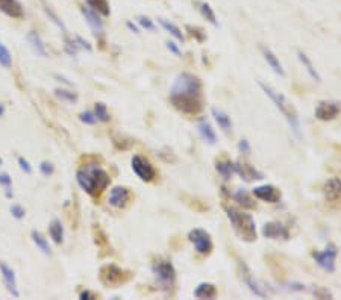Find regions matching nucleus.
Wrapping results in <instances>:
<instances>
[{"label": "nucleus", "mask_w": 341, "mask_h": 300, "mask_svg": "<svg viewBox=\"0 0 341 300\" xmlns=\"http://www.w3.org/2000/svg\"><path fill=\"white\" fill-rule=\"evenodd\" d=\"M170 102L182 114H199L203 108L200 79L191 73H181L171 85Z\"/></svg>", "instance_id": "obj_1"}, {"label": "nucleus", "mask_w": 341, "mask_h": 300, "mask_svg": "<svg viewBox=\"0 0 341 300\" xmlns=\"http://www.w3.org/2000/svg\"><path fill=\"white\" fill-rule=\"evenodd\" d=\"M76 181L79 187L84 191H86L89 196H97V194L103 192L108 188V185L111 184L110 174L97 165H88L85 168L78 170Z\"/></svg>", "instance_id": "obj_2"}, {"label": "nucleus", "mask_w": 341, "mask_h": 300, "mask_svg": "<svg viewBox=\"0 0 341 300\" xmlns=\"http://www.w3.org/2000/svg\"><path fill=\"white\" fill-rule=\"evenodd\" d=\"M259 86H261V90L265 93V96L275 103V107L281 111V114L285 117V120L288 121L291 131L297 136H300V118H299V112L293 105V102H290L282 93L273 90L270 85H267L264 82H259Z\"/></svg>", "instance_id": "obj_3"}, {"label": "nucleus", "mask_w": 341, "mask_h": 300, "mask_svg": "<svg viewBox=\"0 0 341 300\" xmlns=\"http://www.w3.org/2000/svg\"><path fill=\"white\" fill-rule=\"evenodd\" d=\"M226 214L240 240L246 243H254L256 240V224L252 216L235 208H226Z\"/></svg>", "instance_id": "obj_4"}, {"label": "nucleus", "mask_w": 341, "mask_h": 300, "mask_svg": "<svg viewBox=\"0 0 341 300\" xmlns=\"http://www.w3.org/2000/svg\"><path fill=\"white\" fill-rule=\"evenodd\" d=\"M152 272H153L155 277L158 279L159 285L163 287L164 290H170L173 287L174 279H176V270H174L173 264L170 261L158 259L156 262H153Z\"/></svg>", "instance_id": "obj_5"}, {"label": "nucleus", "mask_w": 341, "mask_h": 300, "mask_svg": "<svg viewBox=\"0 0 341 300\" xmlns=\"http://www.w3.org/2000/svg\"><path fill=\"white\" fill-rule=\"evenodd\" d=\"M188 240H190V243L194 244V249L197 250V253L209 255L212 252L214 244H212L211 235L206 231H203V229L196 227V229H193V231H190Z\"/></svg>", "instance_id": "obj_6"}, {"label": "nucleus", "mask_w": 341, "mask_h": 300, "mask_svg": "<svg viewBox=\"0 0 341 300\" xmlns=\"http://www.w3.org/2000/svg\"><path fill=\"white\" fill-rule=\"evenodd\" d=\"M337 255L338 250L334 244H329L323 252H314L313 256L317 262V266L320 269H323L328 273H334L335 272V262H337Z\"/></svg>", "instance_id": "obj_7"}, {"label": "nucleus", "mask_w": 341, "mask_h": 300, "mask_svg": "<svg viewBox=\"0 0 341 300\" xmlns=\"http://www.w3.org/2000/svg\"><path fill=\"white\" fill-rule=\"evenodd\" d=\"M131 164H132L134 173L138 176V178H140L141 181L150 182V181L155 179L156 171H155L153 165L146 160V158H142V156H140V155H135V156L132 158Z\"/></svg>", "instance_id": "obj_8"}, {"label": "nucleus", "mask_w": 341, "mask_h": 300, "mask_svg": "<svg viewBox=\"0 0 341 300\" xmlns=\"http://www.w3.org/2000/svg\"><path fill=\"white\" fill-rule=\"evenodd\" d=\"M128 279V274L124 270L117 267L115 264H108L100 270V280L105 285H120L121 282Z\"/></svg>", "instance_id": "obj_9"}, {"label": "nucleus", "mask_w": 341, "mask_h": 300, "mask_svg": "<svg viewBox=\"0 0 341 300\" xmlns=\"http://www.w3.org/2000/svg\"><path fill=\"white\" fill-rule=\"evenodd\" d=\"M341 112L340 103L337 102H329V100H321L315 107V118L320 121H332L335 120Z\"/></svg>", "instance_id": "obj_10"}, {"label": "nucleus", "mask_w": 341, "mask_h": 300, "mask_svg": "<svg viewBox=\"0 0 341 300\" xmlns=\"http://www.w3.org/2000/svg\"><path fill=\"white\" fill-rule=\"evenodd\" d=\"M238 269H240L241 279H243L244 284L249 287V290L252 291L255 296H258V297H265L267 291L259 285V282L255 279V276L252 274V272H250V269L246 266V264L244 262H238Z\"/></svg>", "instance_id": "obj_11"}, {"label": "nucleus", "mask_w": 341, "mask_h": 300, "mask_svg": "<svg viewBox=\"0 0 341 300\" xmlns=\"http://www.w3.org/2000/svg\"><path fill=\"white\" fill-rule=\"evenodd\" d=\"M254 196L262 202L278 203L282 197V194L281 190H278L275 185H259L254 188Z\"/></svg>", "instance_id": "obj_12"}, {"label": "nucleus", "mask_w": 341, "mask_h": 300, "mask_svg": "<svg viewBox=\"0 0 341 300\" xmlns=\"http://www.w3.org/2000/svg\"><path fill=\"white\" fill-rule=\"evenodd\" d=\"M262 235L265 238H270V240H279V238L288 240L290 238L288 229H286V226H284L279 221H268V223H265L264 227H262Z\"/></svg>", "instance_id": "obj_13"}, {"label": "nucleus", "mask_w": 341, "mask_h": 300, "mask_svg": "<svg viewBox=\"0 0 341 300\" xmlns=\"http://www.w3.org/2000/svg\"><path fill=\"white\" fill-rule=\"evenodd\" d=\"M234 165H235V173L240 174L246 182L264 179V174L261 171H258L254 165H250L244 161H237L234 163Z\"/></svg>", "instance_id": "obj_14"}, {"label": "nucleus", "mask_w": 341, "mask_h": 300, "mask_svg": "<svg viewBox=\"0 0 341 300\" xmlns=\"http://www.w3.org/2000/svg\"><path fill=\"white\" fill-rule=\"evenodd\" d=\"M81 11H82V14H84V17H85V20H86V23H88V26L91 27V30H93V33L96 35V37H100V35H103V22H102V19H100V15H99V12H96L94 9H91L89 6H84V8H81Z\"/></svg>", "instance_id": "obj_15"}, {"label": "nucleus", "mask_w": 341, "mask_h": 300, "mask_svg": "<svg viewBox=\"0 0 341 300\" xmlns=\"http://www.w3.org/2000/svg\"><path fill=\"white\" fill-rule=\"evenodd\" d=\"M129 197H131V191L126 187H114L110 192L108 202H110L113 208L120 209V208L126 206V203L129 202Z\"/></svg>", "instance_id": "obj_16"}, {"label": "nucleus", "mask_w": 341, "mask_h": 300, "mask_svg": "<svg viewBox=\"0 0 341 300\" xmlns=\"http://www.w3.org/2000/svg\"><path fill=\"white\" fill-rule=\"evenodd\" d=\"M323 194L328 202H340L341 200V181L338 178H331L323 185Z\"/></svg>", "instance_id": "obj_17"}, {"label": "nucleus", "mask_w": 341, "mask_h": 300, "mask_svg": "<svg viewBox=\"0 0 341 300\" xmlns=\"http://www.w3.org/2000/svg\"><path fill=\"white\" fill-rule=\"evenodd\" d=\"M259 49H261V54H262L265 62L268 64V67H270L278 76L284 78L285 76V70H284V67H282V64L279 61V58L276 56L275 52L270 47H267V46H261Z\"/></svg>", "instance_id": "obj_18"}, {"label": "nucleus", "mask_w": 341, "mask_h": 300, "mask_svg": "<svg viewBox=\"0 0 341 300\" xmlns=\"http://www.w3.org/2000/svg\"><path fill=\"white\" fill-rule=\"evenodd\" d=\"M0 273H2L3 282L6 290L14 296V297H20V293L17 290V280H15V273L12 269H9L5 262H0Z\"/></svg>", "instance_id": "obj_19"}, {"label": "nucleus", "mask_w": 341, "mask_h": 300, "mask_svg": "<svg viewBox=\"0 0 341 300\" xmlns=\"http://www.w3.org/2000/svg\"><path fill=\"white\" fill-rule=\"evenodd\" d=\"M0 11L12 19H22L23 17V6L19 0H0Z\"/></svg>", "instance_id": "obj_20"}, {"label": "nucleus", "mask_w": 341, "mask_h": 300, "mask_svg": "<svg viewBox=\"0 0 341 300\" xmlns=\"http://www.w3.org/2000/svg\"><path fill=\"white\" fill-rule=\"evenodd\" d=\"M211 114H212V117H214V120L217 121V125L220 126V129L223 131V132H230L232 131V120H230V117H229V114L227 112H225L223 109H220V108H215V107H212L211 108Z\"/></svg>", "instance_id": "obj_21"}, {"label": "nucleus", "mask_w": 341, "mask_h": 300, "mask_svg": "<svg viewBox=\"0 0 341 300\" xmlns=\"http://www.w3.org/2000/svg\"><path fill=\"white\" fill-rule=\"evenodd\" d=\"M197 129H199L200 136L206 141L208 144L214 146L215 143H217V135H215V131L212 129L211 123H209L206 118H202V120L199 121V125H197Z\"/></svg>", "instance_id": "obj_22"}, {"label": "nucleus", "mask_w": 341, "mask_h": 300, "mask_svg": "<svg viewBox=\"0 0 341 300\" xmlns=\"http://www.w3.org/2000/svg\"><path fill=\"white\" fill-rule=\"evenodd\" d=\"M297 58H299V61L302 62L303 68L307 70V73L310 75V78L314 79L315 82H321V76L318 75L317 68L314 67V64H313V61L310 59V56H308L307 54H305V52L299 50V52H297Z\"/></svg>", "instance_id": "obj_23"}, {"label": "nucleus", "mask_w": 341, "mask_h": 300, "mask_svg": "<svg viewBox=\"0 0 341 300\" xmlns=\"http://www.w3.org/2000/svg\"><path fill=\"white\" fill-rule=\"evenodd\" d=\"M194 297L197 299H215L217 297V288L211 282H202L194 290Z\"/></svg>", "instance_id": "obj_24"}, {"label": "nucleus", "mask_w": 341, "mask_h": 300, "mask_svg": "<svg viewBox=\"0 0 341 300\" xmlns=\"http://www.w3.org/2000/svg\"><path fill=\"white\" fill-rule=\"evenodd\" d=\"M49 234H50V238L53 240V243L62 244V241H64V226H62L61 220H58V218L52 220V223L49 224Z\"/></svg>", "instance_id": "obj_25"}, {"label": "nucleus", "mask_w": 341, "mask_h": 300, "mask_svg": "<svg viewBox=\"0 0 341 300\" xmlns=\"http://www.w3.org/2000/svg\"><path fill=\"white\" fill-rule=\"evenodd\" d=\"M28 40H29V43H30V47L33 49V52L37 55H40V56H47V50H46V44L43 43V40H41V37L40 35L37 33V32H29L28 33Z\"/></svg>", "instance_id": "obj_26"}, {"label": "nucleus", "mask_w": 341, "mask_h": 300, "mask_svg": "<svg viewBox=\"0 0 341 300\" xmlns=\"http://www.w3.org/2000/svg\"><path fill=\"white\" fill-rule=\"evenodd\" d=\"M196 6H197V9H199V12L202 14L203 19H206V20H208L212 26H215V27L219 26V22H217V17H215V12H214V9L211 8V5H209L208 2H199V0H197Z\"/></svg>", "instance_id": "obj_27"}, {"label": "nucleus", "mask_w": 341, "mask_h": 300, "mask_svg": "<svg viewBox=\"0 0 341 300\" xmlns=\"http://www.w3.org/2000/svg\"><path fill=\"white\" fill-rule=\"evenodd\" d=\"M234 200L240 205V206H243V208H246V209H254L255 208V200L252 199V196H250V194L246 191V190H238L235 194H234Z\"/></svg>", "instance_id": "obj_28"}, {"label": "nucleus", "mask_w": 341, "mask_h": 300, "mask_svg": "<svg viewBox=\"0 0 341 300\" xmlns=\"http://www.w3.org/2000/svg\"><path fill=\"white\" fill-rule=\"evenodd\" d=\"M85 3L103 17H108L111 14V8H110V3H108V0H85Z\"/></svg>", "instance_id": "obj_29"}, {"label": "nucleus", "mask_w": 341, "mask_h": 300, "mask_svg": "<svg viewBox=\"0 0 341 300\" xmlns=\"http://www.w3.org/2000/svg\"><path fill=\"white\" fill-rule=\"evenodd\" d=\"M215 168H217L219 174L226 181H229L232 176L235 174V165L230 161H219L217 164H215Z\"/></svg>", "instance_id": "obj_30"}, {"label": "nucleus", "mask_w": 341, "mask_h": 300, "mask_svg": "<svg viewBox=\"0 0 341 300\" xmlns=\"http://www.w3.org/2000/svg\"><path fill=\"white\" fill-rule=\"evenodd\" d=\"M158 22H159V25L163 26L170 35H173V37L177 40V41H184L185 40V37H184V33H182V30L179 29L176 25H173L171 22H169V20H166V19H158Z\"/></svg>", "instance_id": "obj_31"}, {"label": "nucleus", "mask_w": 341, "mask_h": 300, "mask_svg": "<svg viewBox=\"0 0 341 300\" xmlns=\"http://www.w3.org/2000/svg\"><path fill=\"white\" fill-rule=\"evenodd\" d=\"M32 240L44 255H49V256L52 255V249H50V245H49V243H47V240L44 238L43 234H40L38 231H32Z\"/></svg>", "instance_id": "obj_32"}, {"label": "nucleus", "mask_w": 341, "mask_h": 300, "mask_svg": "<svg viewBox=\"0 0 341 300\" xmlns=\"http://www.w3.org/2000/svg\"><path fill=\"white\" fill-rule=\"evenodd\" d=\"M0 185L3 187L5 190V196L8 199H12L14 197V192H12V178L8 174V173H0Z\"/></svg>", "instance_id": "obj_33"}, {"label": "nucleus", "mask_w": 341, "mask_h": 300, "mask_svg": "<svg viewBox=\"0 0 341 300\" xmlns=\"http://www.w3.org/2000/svg\"><path fill=\"white\" fill-rule=\"evenodd\" d=\"M94 114H96V117H97L99 121L108 123V121L111 120V115H110V112H108L106 105L102 103V102H97V103L94 105Z\"/></svg>", "instance_id": "obj_34"}, {"label": "nucleus", "mask_w": 341, "mask_h": 300, "mask_svg": "<svg viewBox=\"0 0 341 300\" xmlns=\"http://www.w3.org/2000/svg\"><path fill=\"white\" fill-rule=\"evenodd\" d=\"M187 32L190 33V37H193L197 43H203L206 40V35L205 32L200 29V27H197V26H191V25H187L185 26Z\"/></svg>", "instance_id": "obj_35"}, {"label": "nucleus", "mask_w": 341, "mask_h": 300, "mask_svg": "<svg viewBox=\"0 0 341 300\" xmlns=\"http://www.w3.org/2000/svg\"><path fill=\"white\" fill-rule=\"evenodd\" d=\"M55 96L64 102H70V103H75L78 102V94L73 91H68V90H62V88H57L55 90Z\"/></svg>", "instance_id": "obj_36"}, {"label": "nucleus", "mask_w": 341, "mask_h": 300, "mask_svg": "<svg viewBox=\"0 0 341 300\" xmlns=\"http://www.w3.org/2000/svg\"><path fill=\"white\" fill-rule=\"evenodd\" d=\"M0 65L5 68H9L12 65V56L9 54V50L2 43H0Z\"/></svg>", "instance_id": "obj_37"}, {"label": "nucleus", "mask_w": 341, "mask_h": 300, "mask_svg": "<svg viewBox=\"0 0 341 300\" xmlns=\"http://www.w3.org/2000/svg\"><path fill=\"white\" fill-rule=\"evenodd\" d=\"M43 9H44V12H46V15L49 17V19H50L53 23H55V25H57V26H58L62 32H64V33H65V32H67V29H65V26H64L62 20H59V17H58L55 12H53L49 6H46V5H44V8H43Z\"/></svg>", "instance_id": "obj_38"}, {"label": "nucleus", "mask_w": 341, "mask_h": 300, "mask_svg": "<svg viewBox=\"0 0 341 300\" xmlns=\"http://www.w3.org/2000/svg\"><path fill=\"white\" fill-rule=\"evenodd\" d=\"M65 52L68 55H71V56H76L78 55V52H79V46H78V43L76 41H73V40H70L67 35H65Z\"/></svg>", "instance_id": "obj_39"}, {"label": "nucleus", "mask_w": 341, "mask_h": 300, "mask_svg": "<svg viewBox=\"0 0 341 300\" xmlns=\"http://www.w3.org/2000/svg\"><path fill=\"white\" fill-rule=\"evenodd\" d=\"M79 120L82 123H85V125H96V123L99 121L96 114L94 112H89V111H85V112H81L79 114Z\"/></svg>", "instance_id": "obj_40"}, {"label": "nucleus", "mask_w": 341, "mask_h": 300, "mask_svg": "<svg viewBox=\"0 0 341 300\" xmlns=\"http://www.w3.org/2000/svg\"><path fill=\"white\" fill-rule=\"evenodd\" d=\"M313 294L317 299H334V294L328 288H325V287H315L313 290Z\"/></svg>", "instance_id": "obj_41"}, {"label": "nucleus", "mask_w": 341, "mask_h": 300, "mask_svg": "<svg viewBox=\"0 0 341 300\" xmlns=\"http://www.w3.org/2000/svg\"><path fill=\"white\" fill-rule=\"evenodd\" d=\"M138 23H140L141 27H144L146 30H156V26L153 25V22L146 15H140L138 17Z\"/></svg>", "instance_id": "obj_42"}, {"label": "nucleus", "mask_w": 341, "mask_h": 300, "mask_svg": "<svg viewBox=\"0 0 341 300\" xmlns=\"http://www.w3.org/2000/svg\"><path fill=\"white\" fill-rule=\"evenodd\" d=\"M9 211H11V214H12L17 220H22V218L25 217V214H26V211H25V208H23L22 205H12Z\"/></svg>", "instance_id": "obj_43"}, {"label": "nucleus", "mask_w": 341, "mask_h": 300, "mask_svg": "<svg viewBox=\"0 0 341 300\" xmlns=\"http://www.w3.org/2000/svg\"><path fill=\"white\" fill-rule=\"evenodd\" d=\"M40 171H41V174H43V176H46V178H49L50 174H53V171H55V168H53V165H52L50 163L43 161V163L40 164Z\"/></svg>", "instance_id": "obj_44"}, {"label": "nucleus", "mask_w": 341, "mask_h": 300, "mask_svg": "<svg viewBox=\"0 0 341 300\" xmlns=\"http://www.w3.org/2000/svg\"><path fill=\"white\" fill-rule=\"evenodd\" d=\"M19 165H20V168H22L26 174H32V165L29 164V161L26 160V158L19 156Z\"/></svg>", "instance_id": "obj_45"}, {"label": "nucleus", "mask_w": 341, "mask_h": 300, "mask_svg": "<svg viewBox=\"0 0 341 300\" xmlns=\"http://www.w3.org/2000/svg\"><path fill=\"white\" fill-rule=\"evenodd\" d=\"M238 150H240V153L249 155L250 152H252V147H250V143L247 139H241L238 143Z\"/></svg>", "instance_id": "obj_46"}, {"label": "nucleus", "mask_w": 341, "mask_h": 300, "mask_svg": "<svg viewBox=\"0 0 341 300\" xmlns=\"http://www.w3.org/2000/svg\"><path fill=\"white\" fill-rule=\"evenodd\" d=\"M75 41L78 43V46H79V47H82V49H85L86 52H91V50H93V47H91V44H89V43H88L86 40H84L82 37H76V38H75Z\"/></svg>", "instance_id": "obj_47"}, {"label": "nucleus", "mask_w": 341, "mask_h": 300, "mask_svg": "<svg viewBox=\"0 0 341 300\" xmlns=\"http://www.w3.org/2000/svg\"><path fill=\"white\" fill-rule=\"evenodd\" d=\"M166 44H167V49L171 52V54H174L176 56H181V55H182V54H181V49L177 47V44H176L174 41H167Z\"/></svg>", "instance_id": "obj_48"}, {"label": "nucleus", "mask_w": 341, "mask_h": 300, "mask_svg": "<svg viewBox=\"0 0 341 300\" xmlns=\"http://www.w3.org/2000/svg\"><path fill=\"white\" fill-rule=\"evenodd\" d=\"M79 299H81V300H91V299H96V296H94L91 291L85 290V291H82V293H81Z\"/></svg>", "instance_id": "obj_49"}, {"label": "nucleus", "mask_w": 341, "mask_h": 300, "mask_svg": "<svg viewBox=\"0 0 341 300\" xmlns=\"http://www.w3.org/2000/svg\"><path fill=\"white\" fill-rule=\"evenodd\" d=\"M126 26H128V27H129L134 33H138V32H140V29H138V27H137L132 22H128V23H126Z\"/></svg>", "instance_id": "obj_50"}, {"label": "nucleus", "mask_w": 341, "mask_h": 300, "mask_svg": "<svg viewBox=\"0 0 341 300\" xmlns=\"http://www.w3.org/2000/svg\"><path fill=\"white\" fill-rule=\"evenodd\" d=\"M55 79H58L59 82H62V83H65V85H68V86L71 85V82H70V81H67V79H65L64 76H59V75H55Z\"/></svg>", "instance_id": "obj_51"}, {"label": "nucleus", "mask_w": 341, "mask_h": 300, "mask_svg": "<svg viewBox=\"0 0 341 300\" xmlns=\"http://www.w3.org/2000/svg\"><path fill=\"white\" fill-rule=\"evenodd\" d=\"M5 115V107H3V103H0V117H3Z\"/></svg>", "instance_id": "obj_52"}, {"label": "nucleus", "mask_w": 341, "mask_h": 300, "mask_svg": "<svg viewBox=\"0 0 341 300\" xmlns=\"http://www.w3.org/2000/svg\"><path fill=\"white\" fill-rule=\"evenodd\" d=\"M3 164V160H2V158H0V165H2Z\"/></svg>", "instance_id": "obj_53"}]
</instances>
